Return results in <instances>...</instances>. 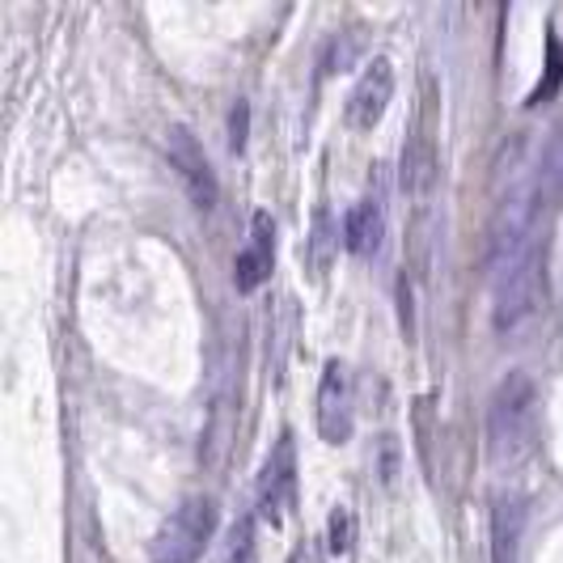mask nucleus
Segmentation results:
<instances>
[{"label": "nucleus", "mask_w": 563, "mask_h": 563, "mask_svg": "<svg viewBox=\"0 0 563 563\" xmlns=\"http://www.w3.org/2000/svg\"><path fill=\"white\" fill-rule=\"evenodd\" d=\"M534 407L538 390L526 373H508L505 382L492 395V411H487V445L496 462H517L534 445Z\"/></svg>", "instance_id": "f257e3e1"}, {"label": "nucleus", "mask_w": 563, "mask_h": 563, "mask_svg": "<svg viewBox=\"0 0 563 563\" xmlns=\"http://www.w3.org/2000/svg\"><path fill=\"white\" fill-rule=\"evenodd\" d=\"M217 500L212 496H191L166 517V526L157 530L148 547V563H196L208 547V538L217 534Z\"/></svg>", "instance_id": "f03ea898"}, {"label": "nucleus", "mask_w": 563, "mask_h": 563, "mask_svg": "<svg viewBox=\"0 0 563 563\" xmlns=\"http://www.w3.org/2000/svg\"><path fill=\"white\" fill-rule=\"evenodd\" d=\"M538 284H542V246L534 238L505 263H496V292H492V322L500 331H512L526 313L534 310Z\"/></svg>", "instance_id": "7ed1b4c3"}, {"label": "nucleus", "mask_w": 563, "mask_h": 563, "mask_svg": "<svg viewBox=\"0 0 563 563\" xmlns=\"http://www.w3.org/2000/svg\"><path fill=\"white\" fill-rule=\"evenodd\" d=\"M292 500H297V450H292V432H284L258 475V512L267 521H284Z\"/></svg>", "instance_id": "20e7f679"}, {"label": "nucleus", "mask_w": 563, "mask_h": 563, "mask_svg": "<svg viewBox=\"0 0 563 563\" xmlns=\"http://www.w3.org/2000/svg\"><path fill=\"white\" fill-rule=\"evenodd\" d=\"M166 157L169 166L178 169V178L187 183V191H191L199 208H212L217 203V174H212L203 148H199V141L187 128H169L166 132Z\"/></svg>", "instance_id": "39448f33"}, {"label": "nucleus", "mask_w": 563, "mask_h": 563, "mask_svg": "<svg viewBox=\"0 0 563 563\" xmlns=\"http://www.w3.org/2000/svg\"><path fill=\"white\" fill-rule=\"evenodd\" d=\"M390 98H395V68H390V59H368V68L361 73V81H356L352 98H347V123L356 132H368L386 114Z\"/></svg>", "instance_id": "423d86ee"}, {"label": "nucleus", "mask_w": 563, "mask_h": 563, "mask_svg": "<svg viewBox=\"0 0 563 563\" xmlns=\"http://www.w3.org/2000/svg\"><path fill=\"white\" fill-rule=\"evenodd\" d=\"M318 428L331 445H343L352 437V407H347V390H343V365L322 368V386H318Z\"/></svg>", "instance_id": "0eeeda50"}, {"label": "nucleus", "mask_w": 563, "mask_h": 563, "mask_svg": "<svg viewBox=\"0 0 563 563\" xmlns=\"http://www.w3.org/2000/svg\"><path fill=\"white\" fill-rule=\"evenodd\" d=\"M272 233H276L272 217L267 212H254V242L238 254V267H233L238 292H254L258 284L267 280V272H272Z\"/></svg>", "instance_id": "6e6552de"}, {"label": "nucleus", "mask_w": 563, "mask_h": 563, "mask_svg": "<svg viewBox=\"0 0 563 563\" xmlns=\"http://www.w3.org/2000/svg\"><path fill=\"white\" fill-rule=\"evenodd\" d=\"M382 238H386V217H382V208L365 199V203H356L352 212H347V225H343V242H347V251L368 258V254L382 251Z\"/></svg>", "instance_id": "1a4fd4ad"}, {"label": "nucleus", "mask_w": 563, "mask_h": 563, "mask_svg": "<svg viewBox=\"0 0 563 563\" xmlns=\"http://www.w3.org/2000/svg\"><path fill=\"white\" fill-rule=\"evenodd\" d=\"M521 521H526V508H521V500H500L496 517H492V555H496V563H517Z\"/></svg>", "instance_id": "9d476101"}, {"label": "nucleus", "mask_w": 563, "mask_h": 563, "mask_svg": "<svg viewBox=\"0 0 563 563\" xmlns=\"http://www.w3.org/2000/svg\"><path fill=\"white\" fill-rule=\"evenodd\" d=\"M437 183V148L423 141V136H411L407 144V157H402V187L416 199H423Z\"/></svg>", "instance_id": "9b49d317"}, {"label": "nucleus", "mask_w": 563, "mask_h": 563, "mask_svg": "<svg viewBox=\"0 0 563 563\" xmlns=\"http://www.w3.org/2000/svg\"><path fill=\"white\" fill-rule=\"evenodd\" d=\"M555 81H560V47H555V34H551V43H547V85L534 89V98H530V102H542V98L555 89Z\"/></svg>", "instance_id": "f8f14e48"}, {"label": "nucleus", "mask_w": 563, "mask_h": 563, "mask_svg": "<svg viewBox=\"0 0 563 563\" xmlns=\"http://www.w3.org/2000/svg\"><path fill=\"white\" fill-rule=\"evenodd\" d=\"M246 119H251V107H246V102H238V107H233V119H229V132H233L229 144H233V153H242V148H246Z\"/></svg>", "instance_id": "ddd939ff"}, {"label": "nucleus", "mask_w": 563, "mask_h": 563, "mask_svg": "<svg viewBox=\"0 0 563 563\" xmlns=\"http://www.w3.org/2000/svg\"><path fill=\"white\" fill-rule=\"evenodd\" d=\"M229 560L251 563V521H242V526H238V538H233V547H229Z\"/></svg>", "instance_id": "4468645a"}, {"label": "nucleus", "mask_w": 563, "mask_h": 563, "mask_svg": "<svg viewBox=\"0 0 563 563\" xmlns=\"http://www.w3.org/2000/svg\"><path fill=\"white\" fill-rule=\"evenodd\" d=\"M347 517H343V512H339V517H331V547H335V551H343V547H347Z\"/></svg>", "instance_id": "2eb2a0df"}]
</instances>
